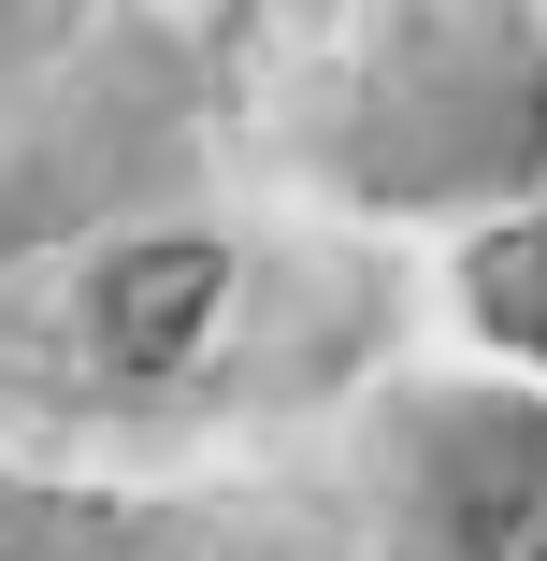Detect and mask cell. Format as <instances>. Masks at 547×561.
<instances>
[{
  "label": "cell",
  "mask_w": 547,
  "mask_h": 561,
  "mask_svg": "<svg viewBox=\"0 0 547 561\" xmlns=\"http://www.w3.org/2000/svg\"><path fill=\"white\" fill-rule=\"evenodd\" d=\"M216 317H231V274L202 245H130L101 274V346H116V375H187L216 346Z\"/></svg>",
  "instance_id": "cell-1"
}]
</instances>
